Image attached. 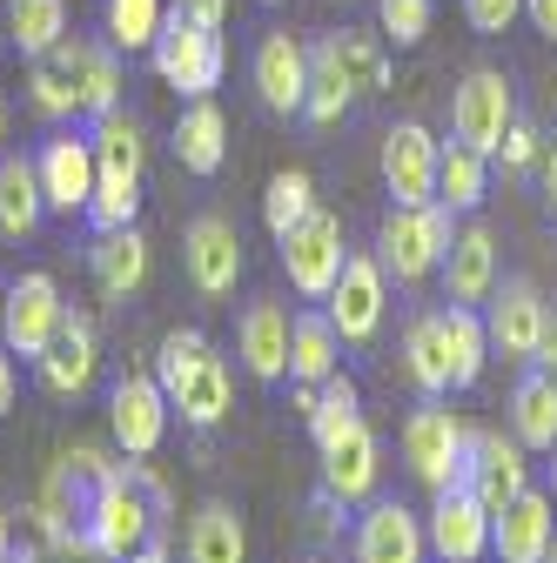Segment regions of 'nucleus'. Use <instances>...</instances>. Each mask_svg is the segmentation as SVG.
I'll use <instances>...</instances> for the list:
<instances>
[{"label":"nucleus","mask_w":557,"mask_h":563,"mask_svg":"<svg viewBox=\"0 0 557 563\" xmlns=\"http://www.w3.org/2000/svg\"><path fill=\"white\" fill-rule=\"evenodd\" d=\"M168 517V489L149 476V463L134 456V463H108V476L95 483V497L81 504V523H75V537H81V550L88 556H101V563H121V556H134L149 537H155V523Z\"/></svg>","instance_id":"f257e3e1"},{"label":"nucleus","mask_w":557,"mask_h":563,"mask_svg":"<svg viewBox=\"0 0 557 563\" xmlns=\"http://www.w3.org/2000/svg\"><path fill=\"white\" fill-rule=\"evenodd\" d=\"M28 88H34V108L47 121H75V114L101 121L121 108V60L108 41H61L54 54L34 60Z\"/></svg>","instance_id":"f03ea898"},{"label":"nucleus","mask_w":557,"mask_h":563,"mask_svg":"<svg viewBox=\"0 0 557 563\" xmlns=\"http://www.w3.org/2000/svg\"><path fill=\"white\" fill-rule=\"evenodd\" d=\"M95 134V201H88V229H128L142 216V175H149V141L134 114H101L88 121Z\"/></svg>","instance_id":"7ed1b4c3"},{"label":"nucleus","mask_w":557,"mask_h":563,"mask_svg":"<svg viewBox=\"0 0 557 563\" xmlns=\"http://www.w3.org/2000/svg\"><path fill=\"white\" fill-rule=\"evenodd\" d=\"M155 383L168 389V409H182V422H195V430H216L229 416V363L216 356V342L201 329H168L162 335Z\"/></svg>","instance_id":"20e7f679"},{"label":"nucleus","mask_w":557,"mask_h":563,"mask_svg":"<svg viewBox=\"0 0 557 563\" xmlns=\"http://www.w3.org/2000/svg\"><path fill=\"white\" fill-rule=\"evenodd\" d=\"M149 60H155V75H162L182 101H201V95H216V81H222V27H201L195 14L168 8V21H162Z\"/></svg>","instance_id":"39448f33"},{"label":"nucleus","mask_w":557,"mask_h":563,"mask_svg":"<svg viewBox=\"0 0 557 563\" xmlns=\"http://www.w3.org/2000/svg\"><path fill=\"white\" fill-rule=\"evenodd\" d=\"M444 249H450V208L444 201H424V208H396L390 201V216L376 229V262L383 275L396 282H424L444 268Z\"/></svg>","instance_id":"423d86ee"},{"label":"nucleus","mask_w":557,"mask_h":563,"mask_svg":"<svg viewBox=\"0 0 557 563\" xmlns=\"http://www.w3.org/2000/svg\"><path fill=\"white\" fill-rule=\"evenodd\" d=\"M403 456H409V470H416V483H424V489L463 483L470 422L457 409H444V396H424V409H409V422H403Z\"/></svg>","instance_id":"0eeeda50"},{"label":"nucleus","mask_w":557,"mask_h":563,"mask_svg":"<svg viewBox=\"0 0 557 563\" xmlns=\"http://www.w3.org/2000/svg\"><path fill=\"white\" fill-rule=\"evenodd\" d=\"M275 249H283V275H290V289L303 302H323L336 289L342 262H350V249H342V222L329 216V208H309L296 229L275 235Z\"/></svg>","instance_id":"6e6552de"},{"label":"nucleus","mask_w":557,"mask_h":563,"mask_svg":"<svg viewBox=\"0 0 557 563\" xmlns=\"http://www.w3.org/2000/svg\"><path fill=\"white\" fill-rule=\"evenodd\" d=\"M34 175L47 195V216H88L95 201V134L88 128H54L41 148H34Z\"/></svg>","instance_id":"1a4fd4ad"},{"label":"nucleus","mask_w":557,"mask_h":563,"mask_svg":"<svg viewBox=\"0 0 557 563\" xmlns=\"http://www.w3.org/2000/svg\"><path fill=\"white\" fill-rule=\"evenodd\" d=\"M511 121H517L511 81L498 75V67H470L463 88L450 95V141H463V148H477V155H498Z\"/></svg>","instance_id":"9d476101"},{"label":"nucleus","mask_w":557,"mask_h":563,"mask_svg":"<svg viewBox=\"0 0 557 563\" xmlns=\"http://www.w3.org/2000/svg\"><path fill=\"white\" fill-rule=\"evenodd\" d=\"M437 162H444V141L424 121H396L383 134V188L396 208H424L437 201Z\"/></svg>","instance_id":"9b49d317"},{"label":"nucleus","mask_w":557,"mask_h":563,"mask_svg":"<svg viewBox=\"0 0 557 563\" xmlns=\"http://www.w3.org/2000/svg\"><path fill=\"white\" fill-rule=\"evenodd\" d=\"M424 537L444 563H483L491 550V510L477 504L470 483H450V489H430V517H424Z\"/></svg>","instance_id":"f8f14e48"},{"label":"nucleus","mask_w":557,"mask_h":563,"mask_svg":"<svg viewBox=\"0 0 557 563\" xmlns=\"http://www.w3.org/2000/svg\"><path fill=\"white\" fill-rule=\"evenodd\" d=\"M108 430L121 456H155L168 437V389L155 376H114L108 389Z\"/></svg>","instance_id":"ddd939ff"},{"label":"nucleus","mask_w":557,"mask_h":563,"mask_svg":"<svg viewBox=\"0 0 557 563\" xmlns=\"http://www.w3.org/2000/svg\"><path fill=\"white\" fill-rule=\"evenodd\" d=\"M61 289H54V275H21L14 289H8V322H0V342H8V356H28L41 363L47 356V342L61 335Z\"/></svg>","instance_id":"4468645a"},{"label":"nucleus","mask_w":557,"mask_h":563,"mask_svg":"<svg viewBox=\"0 0 557 563\" xmlns=\"http://www.w3.org/2000/svg\"><path fill=\"white\" fill-rule=\"evenodd\" d=\"M544 316H550V302H544L537 282H531V275H504L498 289H491V302H483L491 349H504V356L531 363V356H537V335H544Z\"/></svg>","instance_id":"2eb2a0df"},{"label":"nucleus","mask_w":557,"mask_h":563,"mask_svg":"<svg viewBox=\"0 0 557 563\" xmlns=\"http://www.w3.org/2000/svg\"><path fill=\"white\" fill-rule=\"evenodd\" d=\"M323 302H329V322H336L342 342H370L383 329V302H390L383 262L376 255H350V262H342V275H336V289Z\"/></svg>","instance_id":"dca6fc26"},{"label":"nucleus","mask_w":557,"mask_h":563,"mask_svg":"<svg viewBox=\"0 0 557 563\" xmlns=\"http://www.w3.org/2000/svg\"><path fill=\"white\" fill-rule=\"evenodd\" d=\"M550 537H557V504L550 489H517V497L491 517V556L498 563H544L550 556Z\"/></svg>","instance_id":"f3484780"},{"label":"nucleus","mask_w":557,"mask_h":563,"mask_svg":"<svg viewBox=\"0 0 557 563\" xmlns=\"http://www.w3.org/2000/svg\"><path fill=\"white\" fill-rule=\"evenodd\" d=\"M182 268H188V282H195L208 302L229 296L236 282H242V235H236V222H222V216H195L188 235H182Z\"/></svg>","instance_id":"a211bd4d"},{"label":"nucleus","mask_w":557,"mask_h":563,"mask_svg":"<svg viewBox=\"0 0 557 563\" xmlns=\"http://www.w3.org/2000/svg\"><path fill=\"white\" fill-rule=\"evenodd\" d=\"M463 483L477 489L483 510H504L517 489H531V463H524V443L504 437V430H470V463H463Z\"/></svg>","instance_id":"6ab92c4d"},{"label":"nucleus","mask_w":557,"mask_h":563,"mask_svg":"<svg viewBox=\"0 0 557 563\" xmlns=\"http://www.w3.org/2000/svg\"><path fill=\"white\" fill-rule=\"evenodd\" d=\"M255 95L269 114H303L309 101V47L290 34H262L255 41Z\"/></svg>","instance_id":"aec40b11"},{"label":"nucleus","mask_w":557,"mask_h":563,"mask_svg":"<svg viewBox=\"0 0 557 563\" xmlns=\"http://www.w3.org/2000/svg\"><path fill=\"white\" fill-rule=\"evenodd\" d=\"M437 275H444V296H450V302L483 309V302H491V289H498V242H491V229H483V222L457 229Z\"/></svg>","instance_id":"412c9836"},{"label":"nucleus","mask_w":557,"mask_h":563,"mask_svg":"<svg viewBox=\"0 0 557 563\" xmlns=\"http://www.w3.org/2000/svg\"><path fill=\"white\" fill-rule=\"evenodd\" d=\"M424 556H430V537H424V517L416 510H403V504H370L363 510L350 563H424Z\"/></svg>","instance_id":"4be33fe9"},{"label":"nucleus","mask_w":557,"mask_h":563,"mask_svg":"<svg viewBox=\"0 0 557 563\" xmlns=\"http://www.w3.org/2000/svg\"><path fill=\"white\" fill-rule=\"evenodd\" d=\"M290 309L283 302H249L242 309V322H236V349H242V363H249V376H262V383H290Z\"/></svg>","instance_id":"5701e85b"},{"label":"nucleus","mask_w":557,"mask_h":563,"mask_svg":"<svg viewBox=\"0 0 557 563\" xmlns=\"http://www.w3.org/2000/svg\"><path fill=\"white\" fill-rule=\"evenodd\" d=\"M34 369H41V383H47L54 396H81L88 376H95V322H88L81 309H67V316H61V335L47 342V356H41Z\"/></svg>","instance_id":"b1692460"},{"label":"nucleus","mask_w":557,"mask_h":563,"mask_svg":"<svg viewBox=\"0 0 557 563\" xmlns=\"http://www.w3.org/2000/svg\"><path fill=\"white\" fill-rule=\"evenodd\" d=\"M376 456H383V450H376V437H370V422H357L350 437H336V443L323 450V489H329V497H342V504H363L370 489H376V476H383Z\"/></svg>","instance_id":"393cba45"},{"label":"nucleus","mask_w":557,"mask_h":563,"mask_svg":"<svg viewBox=\"0 0 557 563\" xmlns=\"http://www.w3.org/2000/svg\"><path fill=\"white\" fill-rule=\"evenodd\" d=\"M88 268L101 282V296H134L149 282V235L134 222L128 229H101L95 249H88Z\"/></svg>","instance_id":"a878e982"},{"label":"nucleus","mask_w":557,"mask_h":563,"mask_svg":"<svg viewBox=\"0 0 557 563\" xmlns=\"http://www.w3.org/2000/svg\"><path fill=\"white\" fill-rule=\"evenodd\" d=\"M175 162L188 168V175H216L222 162H229V121H222V108L216 101H188L182 108V121H175Z\"/></svg>","instance_id":"bb28decb"},{"label":"nucleus","mask_w":557,"mask_h":563,"mask_svg":"<svg viewBox=\"0 0 557 563\" xmlns=\"http://www.w3.org/2000/svg\"><path fill=\"white\" fill-rule=\"evenodd\" d=\"M342 363V335L329 322V309H303L290 322V383H329Z\"/></svg>","instance_id":"cd10ccee"},{"label":"nucleus","mask_w":557,"mask_h":563,"mask_svg":"<svg viewBox=\"0 0 557 563\" xmlns=\"http://www.w3.org/2000/svg\"><path fill=\"white\" fill-rule=\"evenodd\" d=\"M437 329H444V363H450V389H470L483 376V356H491V329H483V309H437Z\"/></svg>","instance_id":"c85d7f7f"},{"label":"nucleus","mask_w":557,"mask_h":563,"mask_svg":"<svg viewBox=\"0 0 557 563\" xmlns=\"http://www.w3.org/2000/svg\"><path fill=\"white\" fill-rule=\"evenodd\" d=\"M182 556L188 563H249V530L229 504H201L188 517V537H182Z\"/></svg>","instance_id":"c756f323"},{"label":"nucleus","mask_w":557,"mask_h":563,"mask_svg":"<svg viewBox=\"0 0 557 563\" xmlns=\"http://www.w3.org/2000/svg\"><path fill=\"white\" fill-rule=\"evenodd\" d=\"M511 422H517V443L524 450H537V456H550V443H557V376L550 369H524V383H517V396H511Z\"/></svg>","instance_id":"7c9ffc66"},{"label":"nucleus","mask_w":557,"mask_h":563,"mask_svg":"<svg viewBox=\"0 0 557 563\" xmlns=\"http://www.w3.org/2000/svg\"><path fill=\"white\" fill-rule=\"evenodd\" d=\"M47 216V195L34 175V155H0V235H34Z\"/></svg>","instance_id":"2f4dec72"},{"label":"nucleus","mask_w":557,"mask_h":563,"mask_svg":"<svg viewBox=\"0 0 557 563\" xmlns=\"http://www.w3.org/2000/svg\"><path fill=\"white\" fill-rule=\"evenodd\" d=\"M483 195H491V155L463 148V141H444V162H437V201L450 216H477Z\"/></svg>","instance_id":"473e14b6"},{"label":"nucleus","mask_w":557,"mask_h":563,"mask_svg":"<svg viewBox=\"0 0 557 563\" xmlns=\"http://www.w3.org/2000/svg\"><path fill=\"white\" fill-rule=\"evenodd\" d=\"M168 21V0H101V34L114 54H149Z\"/></svg>","instance_id":"72a5a7b5"},{"label":"nucleus","mask_w":557,"mask_h":563,"mask_svg":"<svg viewBox=\"0 0 557 563\" xmlns=\"http://www.w3.org/2000/svg\"><path fill=\"white\" fill-rule=\"evenodd\" d=\"M8 41L41 60L67 41V0H8Z\"/></svg>","instance_id":"f704fd0d"},{"label":"nucleus","mask_w":557,"mask_h":563,"mask_svg":"<svg viewBox=\"0 0 557 563\" xmlns=\"http://www.w3.org/2000/svg\"><path fill=\"white\" fill-rule=\"evenodd\" d=\"M350 101H357V88H350V75H342V60H336V47H329V34H323V41L309 47V101H303V121L329 128Z\"/></svg>","instance_id":"c9c22d12"},{"label":"nucleus","mask_w":557,"mask_h":563,"mask_svg":"<svg viewBox=\"0 0 557 563\" xmlns=\"http://www.w3.org/2000/svg\"><path fill=\"white\" fill-rule=\"evenodd\" d=\"M336 60H342V75H350L357 95H383L390 88V54H383V34H363V27H342L329 34Z\"/></svg>","instance_id":"e433bc0d"},{"label":"nucleus","mask_w":557,"mask_h":563,"mask_svg":"<svg viewBox=\"0 0 557 563\" xmlns=\"http://www.w3.org/2000/svg\"><path fill=\"white\" fill-rule=\"evenodd\" d=\"M403 356H409V383L424 389V396H450V363H444V329H437V309L409 322Z\"/></svg>","instance_id":"4c0bfd02"},{"label":"nucleus","mask_w":557,"mask_h":563,"mask_svg":"<svg viewBox=\"0 0 557 563\" xmlns=\"http://www.w3.org/2000/svg\"><path fill=\"white\" fill-rule=\"evenodd\" d=\"M357 422H363V396H357V383H350V376L336 369V376L323 383L316 409H309V437H316V450H329L336 437H350Z\"/></svg>","instance_id":"58836bf2"},{"label":"nucleus","mask_w":557,"mask_h":563,"mask_svg":"<svg viewBox=\"0 0 557 563\" xmlns=\"http://www.w3.org/2000/svg\"><path fill=\"white\" fill-rule=\"evenodd\" d=\"M309 208H316V181L303 168H283L262 195V222H269V235H283V229H296L309 216Z\"/></svg>","instance_id":"ea45409f"},{"label":"nucleus","mask_w":557,"mask_h":563,"mask_svg":"<svg viewBox=\"0 0 557 563\" xmlns=\"http://www.w3.org/2000/svg\"><path fill=\"white\" fill-rule=\"evenodd\" d=\"M376 14H383V41H396V47H416L430 34V0H376Z\"/></svg>","instance_id":"a19ab883"},{"label":"nucleus","mask_w":557,"mask_h":563,"mask_svg":"<svg viewBox=\"0 0 557 563\" xmlns=\"http://www.w3.org/2000/svg\"><path fill=\"white\" fill-rule=\"evenodd\" d=\"M517 14H524V0H463V21H470L477 34H504Z\"/></svg>","instance_id":"79ce46f5"},{"label":"nucleus","mask_w":557,"mask_h":563,"mask_svg":"<svg viewBox=\"0 0 557 563\" xmlns=\"http://www.w3.org/2000/svg\"><path fill=\"white\" fill-rule=\"evenodd\" d=\"M498 155H504V168H531V162H537V128H531V121H511Z\"/></svg>","instance_id":"37998d69"},{"label":"nucleus","mask_w":557,"mask_h":563,"mask_svg":"<svg viewBox=\"0 0 557 563\" xmlns=\"http://www.w3.org/2000/svg\"><path fill=\"white\" fill-rule=\"evenodd\" d=\"M175 8H182V14H195L201 27H222V21H229V0H175Z\"/></svg>","instance_id":"c03bdc74"},{"label":"nucleus","mask_w":557,"mask_h":563,"mask_svg":"<svg viewBox=\"0 0 557 563\" xmlns=\"http://www.w3.org/2000/svg\"><path fill=\"white\" fill-rule=\"evenodd\" d=\"M524 14H531V27L557 47V0H524Z\"/></svg>","instance_id":"a18cd8bd"},{"label":"nucleus","mask_w":557,"mask_h":563,"mask_svg":"<svg viewBox=\"0 0 557 563\" xmlns=\"http://www.w3.org/2000/svg\"><path fill=\"white\" fill-rule=\"evenodd\" d=\"M531 363H537V369H550V376H557V309H550V316H544V335H537V356H531Z\"/></svg>","instance_id":"49530a36"},{"label":"nucleus","mask_w":557,"mask_h":563,"mask_svg":"<svg viewBox=\"0 0 557 563\" xmlns=\"http://www.w3.org/2000/svg\"><path fill=\"white\" fill-rule=\"evenodd\" d=\"M14 389H21V376H14V356H8V342H0V416L14 409Z\"/></svg>","instance_id":"de8ad7c7"},{"label":"nucleus","mask_w":557,"mask_h":563,"mask_svg":"<svg viewBox=\"0 0 557 563\" xmlns=\"http://www.w3.org/2000/svg\"><path fill=\"white\" fill-rule=\"evenodd\" d=\"M121 563H168V543H155V537H149L142 550H134V556H121Z\"/></svg>","instance_id":"09e8293b"},{"label":"nucleus","mask_w":557,"mask_h":563,"mask_svg":"<svg viewBox=\"0 0 557 563\" xmlns=\"http://www.w3.org/2000/svg\"><path fill=\"white\" fill-rule=\"evenodd\" d=\"M544 195H550V216H557V141H550V155H544Z\"/></svg>","instance_id":"8fccbe9b"},{"label":"nucleus","mask_w":557,"mask_h":563,"mask_svg":"<svg viewBox=\"0 0 557 563\" xmlns=\"http://www.w3.org/2000/svg\"><path fill=\"white\" fill-rule=\"evenodd\" d=\"M8 550H14V517H8V504H0V563H8Z\"/></svg>","instance_id":"3c124183"},{"label":"nucleus","mask_w":557,"mask_h":563,"mask_svg":"<svg viewBox=\"0 0 557 563\" xmlns=\"http://www.w3.org/2000/svg\"><path fill=\"white\" fill-rule=\"evenodd\" d=\"M544 470H550V483H544V489H550V504H557V443H550V463H544Z\"/></svg>","instance_id":"603ef678"},{"label":"nucleus","mask_w":557,"mask_h":563,"mask_svg":"<svg viewBox=\"0 0 557 563\" xmlns=\"http://www.w3.org/2000/svg\"><path fill=\"white\" fill-rule=\"evenodd\" d=\"M0 141H8V108H0Z\"/></svg>","instance_id":"864d4df0"},{"label":"nucleus","mask_w":557,"mask_h":563,"mask_svg":"<svg viewBox=\"0 0 557 563\" xmlns=\"http://www.w3.org/2000/svg\"><path fill=\"white\" fill-rule=\"evenodd\" d=\"M0 322H8V289H0Z\"/></svg>","instance_id":"5fc2aeb1"},{"label":"nucleus","mask_w":557,"mask_h":563,"mask_svg":"<svg viewBox=\"0 0 557 563\" xmlns=\"http://www.w3.org/2000/svg\"><path fill=\"white\" fill-rule=\"evenodd\" d=\"M544 563H557V537H550V556H544Z\"/></svg>","instance_id":"6e6d98bb"},{"label":"nucleus","mask_w":557,"mask_h":563,"mask_svg":"<svg viewBox=\"0 0 557 563\" xmlns=\"http://www.w3.org/2000/svg\"><path fill=\"white\" fill-rule=\"evenodd\" d=\"M262 8H275V0H262Z\"/></svg>","instance_id":"4d7b16f0"}]
</instances>
